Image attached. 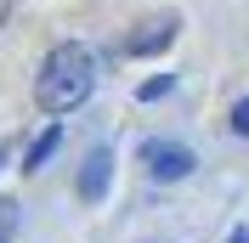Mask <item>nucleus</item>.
Here are the masks:
<instances>
[{"mask_svg": "<svg viewBox=\"0 0 249 243\" xmlns=\"http://www.w3.org/2000/svg\"><path fill=\"white\" fill-rule=\"evenodd\" d=\"M91 91H96V57L79 40L51 46V57L34 74V102L46 113H74L79 102H91Z\"/></svg>", "mask_w": 249, "mask_h": 243, "instance_id": "1", "label": "nucleus"}, {"mask_svg": "<svg viewBox=\"0 0 249 243\" xmlns=\"http://www.w3.org/2000/svg\"><path fill=\"white\" fill-rule=\"evenodd\" d=\"M142 164H147V175L153 181H187L193 175V153L181 147V141H164V136H153V141H142Z\"/></svg>", "mask_w": 249, "mask_h": 243, "instance_id": "2", "label": "nucleus"}, {"mask_svg": "<svg viewBox=\"0 0 249 243\" xmlns=\"http://www.w3.org/2000/svg\"><path fill=\"white\" fill-rule=\"evenodd\" d=\"M108 181H113V153L91 147L85 164H79V198H85V204H102V198H108Z\"/></svg>", "mask_w": 249, "mask_h": 243, "instance_id": "3", "label": "nucleus"}, {"mask_svg": "<svg viewBox=\"0 0 249 243\" xmlns=\"http://www.w3.org/2000/svg\"><path fill=\"white\" fill-rule=\"evenodd\" d=\"M176 29H181L176 17H147V23L124 40V57H153V51H164V46L176 40Z\"/></svg>", "mask_w": 249, "mask_h": 243, "instance_id": "4", "label": "nucleus"}, {"mask_svg": "<svg viewBox=\"0 0 249 243\" xmlns=\"http://www.w3.org/2000/svg\"><path fill=\"white\" fill-rule=\"evenodd\" d=\"M57 141H62V130H57V124H46V130L29 141V153H23V170H29V175H34V170H46V158L57 153Z\"/></svg>", "mask_w": 249, "mask_h": 243, "instance_id": "5", "label": "nucleus"}, {"mask_svg": "<svg viewBox=\"0 0 249 243\" xmlns=\"http://www.w3.org/2000/svg\"><path fill=\"white\" fill-rule=\"evenodd\" d=\"M17 232V198H0V243H12Z\"/></svg>", "mask_w": 249, "mask_h": 243, "instance_id": "6", "label": "nucleus"}, {"mask_svg": "<svg viewBox=\"0 0 249 243\" xmlns=\"http://www.w3.org/2000/svg\"><path fill=\"white\" fill-rule=\"evenodd\" d=\"M170 85H176L170 74H159V79H147V85H142V102H159V96L170 91Z\"/></svg>", "mask_w": 249, "mask_h": 243, "instance_id": "7", "label": "nucleus"}, {"mask_svg": "<svg viewBox=\"0 0 249 243\" xmlns=\"http://www.w3.org/2000/svg\"><path fill=\"white\" fill-rule=\"evenodd\" d=\"M232 130H238V136H249V96H244V102H232Z\"/></svg>", "mask_w": 249, "mask_h": 243, "instance_id": "8", "label": "nucleus"}, {"mask_svg": "<svg viewBox=\"0 0 249 243\" xmlns=\"http://www.w3.org/2000/svg\"><path fill=\"white\" fill-rule=\"evenodd\" d=\"M6 17H12V0H0V29H6Z\"/></svg>", "mask_w": 249, "mask_h": 243, "instance_id": "9", "label": "nucleus"}, {"mask_svg": "<svg viewBox=\"0 0 249 243\" xmlns=\"http://www.w3.org/2000/svg\"><path fill=\"white\" fill-rule=\"evenodd\" d=\"M0 164H6V147H0Z\"/></svg>", "mask_w": 249, "mask_h": 243, "instance_id": "10", "label": "nucleus"}]
</instances>
